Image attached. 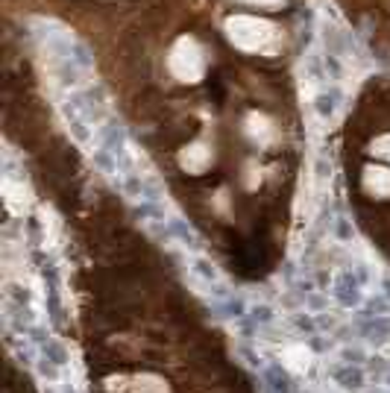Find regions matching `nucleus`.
Returning <instances> with one entry per match:
<instances>
[{"instance_id": "nucleus-16", "label": "nucleus", "mask_w": 390, "mask_h": 393, "mask_svg": "<svg viewBox=\"0 0 390 393\" xmlns=\"http://www.w3.org/2000/svg\"><path fill=\"white\" fill-rule=\"evenodd\" d=\"M352 273H355V279H358L361 285H367V279H370V273L364 270V264H355V270H352Z\"/></svg>"}, {"instance_id": "nucleus-20", "label": "nucleus", "mask_w": 390, "mask_h": 393, "mask_svg": "<svg viewBox=\"0 0 390 393\" xmlns=\"http://www.w3.org/2000/svg\"><path fill=\"white\" fill-rule=\"evenodd\" d=\"M384 381H387V384H390V373H387V376H384Z\"/></svg>"}, {"instance_id": "nucleus-4", "label": "nucleus", "mask_w": 390, "mask_h": 393, "mask_svg": "<svg viewBox=\"0 0 390 393\" xmlns=\"http://www.w3.org/2000/svg\"><path fill=\"white\" fill-rule=\"evenodd\" d=\"M264 384H270V390H276V393H291V376L279 364H267L264 367Z\"/></svg>"}, {"instance_id": "nucleus-22", "label": "nucleus", "mask_w": 390, "mask_h": 393, "mask_svg": "<svg viewBox=\"0 0 390 393\" xmlns=\"http://www.w3.org/2000/svg\"><path fill=\"white\" fill-rule=\"evenodd\" d=\"M270 393H276V390H270Z\"/></svg>"}, {"instance_id": "nucleus-17", "label": "nucleus", "mask_w": 390, "mask_h": 393, "mask_svg": "<svg viewBox=\"0 0 390 393\" xmlns=\"http://www.w3.org/2000/svg\"><path fill=\"white\" fill-rule=\"evenodd\" d=\"M308 344L314 346V349H317V352H323V349H326V346H329V344H326V340H320L317 334H308Z\"/></svg>"}, {"instance_id": "nucleus-10", "label": "nucleus", "mask_w": 390, "mask_h": 393, "mask_svg": "<svg viewBox=\"0 0 390 393\" xmlns=\"http://www.w3.org/2000/svg\"><path fill=\"white\" fill-rule=\"evenodd\" d=\"M249 320L255 323V326H264V323H270L273 320V308L270 305H252V308H249Z\"/></svg>"}, {"instance_id": "nucleus-5", "label": "nucleus", "mask_w": 390, "mask_h": 393, "mask_svg": "<svg viewBox=\"0 0 390 393\" xmlns=\"http://www.w3.org/2000/svg\"><path fill=\"white\" fill-rule=\"evenodd\" d=\"M217 314L220 317H232V320H244L247 317V305H244V299H238V297H226L217 305Z\"/></svg>"}, {"instance_id": "nucleus-7", "label": "nucleus", "mask_w": 390, "mask_h": 393, "mask_svg": "<svg viewBox=\"0 0 390 393\" xmlns=\"http://www.w3.org/2000/svg\"><path fill=\"white\" fill-rule=\"evenodd\" d=\"M387 311H390L387 297H370L364 305H361V314H358V317H361V320H364V317H384Z\"/></svg>"}, {"instance_id": "nucleus-2", "label": "nucleus", "mask_w": 390, "mask_h": 393, "mask_svg": "<svg viewBox=\"0 0 390 393\" xmlns=\"http://www.w3.org/2000/svg\"><path fill=\"white\" fill-rule=\"evenodd\" d=\"M329 376L341 384L343 390H361L364 387V370L358 364H337V367L329 370Z\"/></svg>"}, {"instance_id": "nucleus-1", "label": "nucleus", "mask_w": 390, "mask_h": 393, "mask_svg": "<svg viewBox=\"0 0 390 393\" xmlns=\"http://www.w3.org/2000/svg\"><path fill=\"white\" fill-rule=\"evenodd\" d=\"M331 297H334V302L343 305V308H358V305L364 302V297H361V282L355 279L352 270H343V273L334 279Z\"/></svg>"}, {"instance_id": "nucleus-19", "label": "nucleus", "mask_w": 390, "mask_h": 393, "mask_svg": "<svg viewBox=\"0 0 390 393\" xmlns=\"http://www.w3.org/2000/svg\"><path fill=\"white\" fill-rule=\"evenodd\" d=\"M381 287H384V297L390 299V276H387V279H384V282H381Z\"/></svg>"}, {"instance_id": "nucleus-18", "label": "nucleus", "mask_w": 390, "mask_h": 393, "mask_svg": "<svg viewBox=\"0 0 390 393\" xmlns=\"http://www.w3.org/2000/svg\"><path fill=\"white\" fill-rule=\"evenodd\" d=\"M337 232H341V238H349V226H346V220H337Z\"/></svg>"}, {"instance_id": "nucleus-15", "label": "nucleus", "mask_w": 390, "mask_h": 393, "mask_svg": "<svg viewBox=\"0 0 390 393\" xmlns=\"http://www.w3.org/2000/svg\"><path fill=\"white\" fill-rule=\"evenodd\" d=\"M241 355L247 358V364H249V367H261V358L255 355L252 349H241Z\"/></svg>"}, {"instance_id": "nucleus-8", "label": "nucleus", "mask_w": 390, "mask_h": 393, "mask_svg": "<svg viewBox=\"0 0 390 393\" xmlns=\"http://www.w3.org/2000/svg\"><path fill=\"white\" fill-rule=\"evenodd\" d=\"M334 100H337V91H323L317 94V115L320 118H331V112H334Z\"/></svg>"}, {"instance_id": "nucleus-3", "label": "nucleus", "mask_w": 390, "mask_h": 393, "mask_svg": "<svg viewBox=\"0 0 390 393\" xmlns=\"http://www.w3.org/2000/svg\"><path fill=\"white\" fill-rule=\"evenodd\" d=\"M358 332L364 337H370V340H384L390 334V317L387 314L384 317H364L361 326H358Z\"/></svg>"}, {"instance_id": "nucleus-14", "label": "nucleus", "mask_w": 390, "mask_h": 393, "mask_svg": "<svg viewBox=\"0 0 390 393\" xmlns=\"http://www.w3.org/2000/svg\"><path fill=\"white\" fill-rule=\"evenodd\" d=\"M27 334H30V340H33V344H44V340H47V332H44L41 326H30Z\"/></svg>"}, {"instance_id": "nucleus-9", "label": "nucleus", "mask_w": 390, "mask_h": 393, "mask_svg": "<svg viewBox=\"0 0 390 393\" xmlns=\"http://www.w3.org/2000/svg\"><path fill=\"white\" fill-rule=\"evenodd\" d=\"M341 358H343V364H361V361H367V352L361 346H343Z\"/></svg>"}, {"instance_id": "nucleus-12", "label": "nucleus", "mask_w": 390, "mask_h": 393, "mask_svg": "<svg viewBox=\"0 0 390 393\" xmlns=\"http://www.w3.org/2000/svg\"><path fill=\"white\" fill-rule=\"evenodd\" d=\"M194 273H197V276H202L205 282H214V279H217V270H214V267H212L209 261H202V258H200L197 264H194Z\"/></svg>"}, {"instance_id": "nucleus-11", "label": "nucleus", "mask_w": 390, "mask_h": 393, "mask_svg": "<svg viewBox=\"0 0 390 393\" xmlns=\"http://www.w3.org/2000/svg\"><path fill=\"white\" fill-rule=\"evenodd\" d=\"M38 373H41L44 379H50V381L59 379V370H56V364H53L50 358H38Z\"/></svg>"}, {"instance_id": "nucleus-13", "label": "nucleus", "mask_w": 390, "mask_h": 393, "mask_svg": "<svg viewBox=\"0 0 390 393\" xmlns=\"http://www.w3.org/2000/svg\"><path fill=\"white\" fill-rule=\"evenodd\" d=\"M294 326L299 329V332H308V334H314V329H317V326H314V320H311L308 314H296V317H294Z\"/></svg>"}, {"instance_id": "nucleus-6", "label": "nucleus", "mask_w": 390, "mask_h": 393, "mask_svg": "<svg viewBox=\"0 0 390 393\" xmlns=\"http://www.w3.org/2000/svg\"><path fill=\"white\" fill-rule=\"evenodd\" d=\"M41 352H44V358H50L56 367H65V364H68V349H65L56 337H47V340L41 344Z\"/></svg>"}, {"instance_id": "nucleus-21", "label": "nucleus", "mask_w": 390, "mask_h": 393, "mask_svg": "<svg viewBox=\"0 0 390 393\" xmlns=\"http://www.w3.org/2000/svg\"><path fill=\"white\" fill-rule=\"evenodd\" d=\"M44 393H50V390H44Z\"/></svg>"}]
</instances>
